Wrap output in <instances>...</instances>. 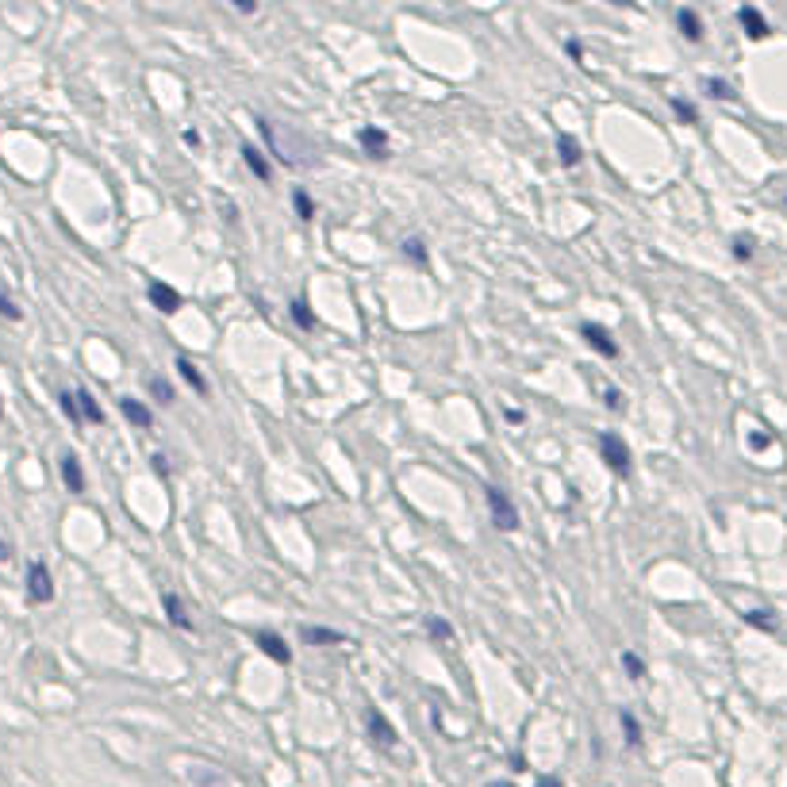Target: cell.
<instances>
[{"mask_svg": "<svg viewBox=\"0 0 787 787\" xmlns=\"http://www.w3.org/2000/svg\"><path fill=\"white\" fill-rule=\"evenodd\" d=\"M147 296H150V303L162 315H173L177 308H181V293H177V288H169L166 281H150L147 284Z\"/></svg>", "mask_w": 787, "mask_h": 787, "instance_id": "obj_5", "label": "cell"}, {"mask_svg": "<svg viewBox=\"0 0 787 787\" xmlns=\"http://www.w3.org/2000/svg\"><path fill=\"white\" fill-rule=\"evenodd\" d=\"M538 787H561V780H542Z\"/></svg>", "mask_w": 787, "mask_h": 787, "instance_id": "obj_38", "label": "cell"}, {"mask_svg": "<svg viewBox=\"0 0 787 787\" xmlns=\"http://www.w3.org/2000/svg\"><path fill=\"white\" fill-rule=\"evenodd\" d=\"M0 319H12V323H20V319H24V312L15 308V303H12L5 293H0Z\"/></svg>", "mask_w": 787, "mask_h": 787, "instance_id": "obj_30", "label": "cell"}, {"mask_svg": "<svg viewBox=\"0 0 787 787\" xmlns=\"http://www.w3.org/2000/svg\"><path fill=\"white\" fill-rule=\"evenodd\" d=\"M258 646H262V653L273 657L277 665H288V661H293V649L284 646V638H281V634H269V630L258 634Z\"/></svg>", "mask_w": 787, "mask_h": 787, "instance_id": "obj_7", "label": "cell"}, {"mask_svg": "<svg viewBox=\"0 0 787 787\" xmlns=\"http://www.w3.org/2000/svg\"><path fill=\"white\" fill-rule=\"evenodd\" d=\"M672 111H677L684 123H696V108L687 104V101H680V96H672Z\"/></svg>", "mask_w": 787, "mask_h": 787, "instance_id": "obj_31", "label": "cell"}, {"mask_svg": "<svg viewBox=\"0 0 787 787\" xmlns=\"http://www.w3.org/2000/svg\"><path fill=\"white\" fill-rule=\"evenodd\" d=\"M737 20H742V27H745L749 39H764V35H768V20H764V15L753 8V5H745L742 12H737Z\"/></svg>", "mask_w": 787, "mask_h": 787, "instance_id": "obj_10", "label": "cell"}, {"mask_svg": "<svg viewBox=\"0 0 787 787\" xmlns=\"http://www.w3.org/2000/svg\"><path fill=\"white\" fill-rule=\"evenodd\" d=\"M27 600L31 603H51L54 600V581H51V569L43 561H31L27 565Z\"/></svg>", "mask_w": 787, "mask_h": 787, "instance_id": "obj_2", "label": "cell"}, {"mask_svg": "<svg viewBox=\"0 0 787 787\" xmlns=\"http://www.w3.org/2000/svg\"><path fill=\"white\" fill-rule=\"evenodd\" d=\"M162 603H166V615H169V622H173V626H181V630H188V626H192V619H188V611H185V603L177 600L173 591H166V596H162Z\"/></svg>", "mask_w": 787, "mask_h": 787, "instance_id": "obj_15", "label": "cell"}, {"mask_svg": "<svg viewBox=\"0 0 787 787\" xmlns=\"http://www.w3.org/2000/svg\"><path fill=\"white\" fill-rule=\"evenodd\" d=\"M154 469H158V473H162V476L169 473V465H166V457H162V454H158V457H154Z\"/></svg>", "mask_w": 787, "mask_h": 787, "instance_id": "obj_35", "label": "cell"}, {"mask_svg": "<svg viewBox=\"0 0 787 787\" xmlns=\"http://www.w3.org/2000/svg\"><path fill=\"white\" fill-rule=\"evenodd\" d=\"M0 415H5V408H0Z\"/></svg>", "mask_w": 787, "mask_h": 787, "instance_id": "obj_40", "label": "cell"}, {"mask_svg": "<svg viewBox=\"0 0 787 787\" xmlns=\"http://www.w3.org/2000/svg\"><path fill=\"white\" fill-rule=\"evenodd\" d=\"M8 557H12V545H8V542H0V565H5Z\"/></svg>", "mask_w": 787, "mask_h": 787, "instance_id": "obj_37", "label": "cell"}, {"mask_svg": "<svg viewBox=\"0 0 787 787\" xmlns=\"http://www.w3.org/2000/svg\"><path fill=\"white\" fill-rule=\"evenodd\" d=\"M557 158H561V166H576L584 158L581 142H576L572 135H557Z\"/></svg>", "mask_w": 787, "mask_h": 787, "instance_id": "obj_14", "label": "cell"}, {"mask_svg": "<svg viewBox=\"0 0 787 787\" xmlns=\"http://www.w3.org/2000/svg\"><path fill=\"white\" fill-rule=\"evenodd\" d=\"M404 254H408L411 262L427 265V243H423V238H408V243H404Z\"/></svg>", "mask_w": 787, "mask_h": 787, "instance_id": "obj_25", "label": "cell"}, {"mask_svg": "<svg viewBox=\"0 0 787 787\" xmlns=\"http://www.w3.org/2000/svg\"><path fill=\"white\" fill-rule=\"evenodd\" d=\"M677 24H680V31H684V39H692V43H699V39H703V20H699V15H696L692 8H680Z\"/></svg>", "mask_w": 787, "mask_h": 787, "instance_id": "obj_16", "label": "cell"}, {"mask_svg": "<svg viewBox=\"0 0 787 787\" xmlns=\"http://www.w3.org/2000/svg\"><path fill=\"white\" fill-rule=\"evenodd\" d=\"M62 480H66V488H70L73 495L85 492V473H82V461H77V454L62 457Z\"/></svg>", "mask_w": 787, "mask_h": 787, "instance_id": "obj_8", "label": "cell"}, {"mask_svg": "<svg viewBox=\"0 0 787 787\" xmlns=\"http://www.w3.org/2000/svg\"><path fill=\"white\" fill-rule=\"evenodd\" d=\"M293 204H296L300 219H312V216H315V204H312V197H308V192H300V188H296V192H293Z\"/></svg>", "mask_w": 787, "mask_h": 787, "instance_id": "obj_27", "label": "cell"}, {"mask_svg": "<svg viewBox=\"0 0 787 787\" xmlns=\"http://www.w3.org/2000/svg\"><path fill=\"white\" fill-rule=\"evenodd\" d=\"M622 734H626V745H641V726L630 711H622Z\"/></svg>", "mask_w": 787, "mask_h": 787, "instance_id": "obj_21", "label": "cell"}, {"mask_svg": "<svg viewBox=\"0 0 787 787\" xmlns=\"http://www.w3.org/2000/svg\"><path fill=\"white\" fill-rule=\"evenodd\" d=\"M120 411L127 415V423H135V427H142V430H147V427L154 423L150 408H147V404H139L135 396H123V399H120Z\"/></svg>", "mask_w": 787, "mask_h": 787, "instance_id": "obj_9", "label": "cell"}, {"mask_svg": "<svg viewBox=\"0 0 787 787\" xmlns=\"http://www.w3.org/2000/svg\"><path fill=\"white\" fill-rule=\"evenodd\" d=\"M603 404L611 408V411H622V408H626V399H622L619 389H607V392H603Z\"/></svg>", "mask_w": 787, "mask_h": 787, "instance_id": "obj_32", "label": "cell"}, {"mask_svg": "<svg viewBox=\"0 0 787 787\" xmlns=\"http://www.w3.org/2000/svg\"><path fill=\"white\" fill-rule=\"evenodd\" d=\"M177 373H181V377H185V380L192 384V392H200V396L207 392V380L200 377V369H197V365H192L188 358H177Z\"/></svg>", "mask_w": 787, "mask_h": 787, "instance_id": "obj_17", "label": "cell"}, {"mask_svg": "<svg viewBox=\"0 0 787 787\" xmlns=\"http://www.w3.org/2000/svg\"><path fill=\"white\" fill-rule=\"evenodd\" d=\"M745 622H749V626H761V630H776V619L768 615V611H749Z\"/></svg>", "mask_w": 787, "mask_h": 787, "instance_id": "obj_29", "label": "cell"}, {"mask_svg": "<svg viewBox=\"0 0 787 787\" xmlns=\"http://www.w3.org/2000/svg\"><path fill=\"white\" fill-rule=\"evenodd\" d=\"M581 334H584V342H588L591 350L603 353V358H619V342L611 339V331H607V327H600V323H584Z\"/></svg>", "mask_w": 787, "mask_h": 787, "instance_id": "obj_4", "label": "cell"}, {"mask_svg": "<svg viewBox=\"0 0 787 787\" xmlns=\"http://www.w3.org/2000/svg\"><path fill=\"white\" fill-rule=\"evenodd\" d=\"M361 147L373 154V158H389V135L380 131V127H361Z\"/></svg>", "mask_w": 787, "mask_h": 787, "instance_id": "obj_11", "label": "cell"}, {"mask_svg": "<svg viewBox=\"0 0 787 787\" xmlns=\"http://www.w3.org/2000/svg\"><path fill=\"white\" fill-rule=\"evenodd\" d=\"M427 630H430V638H435V641L454 638V626H449L446 619H438V615H430V619H427Z\"/></svg>", "mask_w": 787, "mask_h": 787, "instance_id": "obj_23", "label": "cell"}, {"mask_svg": "<svg viewBox=\"0 0 787 787\" xmlns=\"http://www.w3.org/2000/svg\"><path fill=\"white\" fill-rule=\"evenodd\" d=\"M300 641H308V646H339V641H346V638L339 630H327V626H303Z\"/></svg>", "mask_w": 787, "mask_h": 787, "instance_id": "obj_12", "label": "cell"}, {"mask_svg": "<svg viewBox=\"0 0 787 787\" xmlns=\"http://www.w3.org/2000/svg\"><path fill=\"white\" fill-rule=\"evenodd\" d=\"M488 787H515V783H488Z\"/></svg>", "mask_w": 787, "mask_h": 787, "instance_id": "obj_39", "label": "cell"}, {"mask_svg": "<svg viewBox=\"0 0 787 787\" xmlns=\"http://www.w3.org/2000/svg\"><path fill=\"white\" fill-rule=\"evenodd\" d=\"M600 454H603V461L611 465L619 476L630 473V449H626V442H622L619 435H603V438H600Z\"/></svg>", "mask_w": 787, "mask_h": 787, "instance_id": "obj_3", "label": "cell"}, {"mask_svg": "<svg viewBox=\"0 0 787 787\" xmlns=\"http://www.w3.org/2000/svg\"><path fill=\"white\" fill-rule=\"evenodd\" d=\"M58 408L66 411V419H70V423H82V411H77V399H73V392H62V396H58Z\"/></svg>", "mask_w": 787, "mask_h": 787, "instance_id": "obj_26", "label": "cell"}, {"mask_svg": "<svg viewBox=\"0 0 787 787\" xmlns=\"http://www.w3.org/2000/svg\"><path fill=\"white\" fill-rule=\"evenodd\" d=\"M734 258H742V262L753 258V238H749V235H737V238H734Z\"/></svg>", "mask_w": 787, "mask_h": 787, "instance_id": "obj_28", "label": "cell"}, {"mask_svg": "<svg viewBox=\"0 0 787 787\" xmlns=\"http://www.w3.org/2000/svg\"><path fill=\"white\" fill-rule=\"evenodd\" d=\"M293 319H296L303 331L315 327V315H312V308H308V300H293Z\"/></svg>", "mask_w": 787, "mask_h": 787, "instance_id": "obj_19", "label": "cell"}, {"mask_svg": "<svg viewBox=\"0 0 787 787\" xmlns=\"http://www.w3.org/2000/svg\"><path fill=\"white\" fill-rule=\"evenodd\" d=\"M150 392H154L158 404H173V384L166 377H150Z\"/></svg>", "mask_w": 787, "mask_h": 787, "instance_id": "obj_20", "label": "cell"}, {"mask_svg": "<svg viewBox=\"0 0 787 787\" xmlns=\"http://www.w3.org/2000/svg\"><path fill=\"white\" fill-rule=\"evenodd\" d=\"M485 500H488V511H492L495 530H519V511H515V504L507 500L504 488L488 485V488H485Z\"/></svg>", "mask_w": 787, "mask_h": 787, "instance_id": "obj_1", "label": "cell"}, {"mask_svg": "<svg viewBox=\"0 0 787 787\" xmlns=\"http://www.w3.org/2000/svg\"><path fill=\"white\" fill-rule=\"evenodd\" d=\"M73 399H77V411H82L85 423H104V411H101V404H96L92 392H73Z\"/></svg>", "mask_w": 787, "mask_h": 787, "instance_id": "obj_13", "label": "cell"}, {"mask_svg": "<svg viewBox=\"0 0 787 787\" xmlns=\"http://www.w3.org/2000/svg\"><path fill=\"white\" fill-rule=\"evenodd\" d=\"M504 415H507V419H511V423H523V411H519V408H507Z\"/></svg>", "mask_w": 787, "mask_h": 787, "instance_id": "obj_36", "label": "cell"}, {"mask_svg": "<svg viewBox=\"0 0 787 787\" xmlns=\"http://www.w3.org/2000/svg\"><path fill=\"white\" fill-rule=\"evenodd\" d=\"M569 54H572L576 62H581V58H584V46H581V43H569Z\"/></svg>", "mask_w": 787, "mask_h": 787, "instance_id": "obj_34", "label": "cell"}, {"mask_svg": "<svg viewBox=\"0 0 787 787\" xmlns=\"http://www.w3.org/2000/svg\"><path fill=\"white\" fill-rule=\"evenodd\" d=\"M768 442H773V438H768V435H753V438H749V446H753V449H764Z\"/></svg>", "mask_w": 787, "mask_h": 787, "instance_id": "obj_33", "label": "cell"}, {"mask_svg": "<svg viewBox=\"0 0 787 787\" xmlns=\"http://www.w3.org/2000/svg\"><path fill=\"white\" fill-rule=\"evenodd\" d=\"M369 737L380 745V749H392L399 737H396V730H392V722L384 718L380 711H369Z\"/></svg>", "mask_w": 787, "mask_h": 787, "instance_id": "obj_6", "label": "cell"}, {"mask_svg": "<svg viewBox=\"0 0 787 787\" xmlns=\"http://www.w3.org/2000/svg\"><path fill=\"white\" fill-rule=\"evenodd\" d=\"M622 668H626V677H630V680L646 677V661H641L638 653H622Z\"/></svg>", "mask_w": 787, "mask_h": 787, "instance_id": "obj_22", "label": "cell"}, {"mask_svg": "<svg viewBox=\"0 0 787 787\" xmlns=\"http://www.w3.org/2000/svg\"><path fill=\"white\" fill-rule=\"evenodd\" d=\"M243 162L254 169V177H262V181H269V162L262 158L258 147H243Z\"/></svg>", "mask_w": 787, "mask_h": 787, "instance_id": "obj_18", "label": "cell"}, {"mask_svg": "<svg viewBox=\"0 0 787 787\" xmlns=\"http://www.w3.org/2000/svg\"><path fill=\"white\" fill-rule=\"evenodd\" d=\"M706 92H711L715 101H734V85H726L722 77H711V82H706Z\"/></svg>", "mask_w": 787, "mask_h": 787, "instance_id": "obj_24", "label": "cell"}]
</instances>
